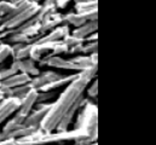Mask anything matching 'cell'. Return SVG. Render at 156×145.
I'll use <instances>...</instances> for the list:
<instances>
[{
  "label": "cell",
  "mask_w": 156,
  "mask_h": 145,
  "mask_svg": "<svg viewBox=\"0 0 156 145\" xmlns=\"http://www.w3.org/2000/svg\"><path fill=\"white\" fill-rule=\"evenodd\" d=\"M70 1H73V0H56V7L57 9H64Z\"/></svg>",
  "instance_id": "18"
},
{
  "label": "cell",
  "mask_w": 156,
  "mask_h": 145,
  "mask_svg": "<svg viewBox=\"0 0 156 145\" xmlns=\"http://www.w3.org/2000/svg\"><path fill=\"white\" fill-rule=\"evenodd\" d=\"M97 48H98L97 41H85V42L81 45L80 53H83V55L96 53V52H97Z\"/></svg>",
  "instance_id": "15"
},
{
  "label": "cell",
  "mask_w": 156,
  "mask_h": 145,
  "mask_svg": "<svg viewBox=\"0 0 156 145\" xmlns=\"http://www.w3.org/2000/svg\"><path fill=\"white\" fill-rule=\"evenodd\" d=\"M97 67L76 72L75 77L66 85V88L57 97L56 102L51 103L45 114L39 128L44 132L66 131L69 128L79 109L85 103V91L88 83L96 77Z\"/></svg>",
  "instance_id": "1"
},
{
  "label": "cell",
  "mask_w": 156,
  "mask_h": 145,
  "mask_svg": "<svg viewBox=\"0 0 156 145\" xmlns=\"http://www.w3.org/2000/svg\"><path fill=\"white\" fill-rule=\"evenodd\" d=\"M4 97H5V96H4V93H2V91L0 90V99H1V98H4Z\"/></svg>",
  "instance_id": "21"
},
{
  "label": "cell",
  "mask_w": 156,
  "mask_h": 145,
  "mask_svg": "<svg viewBox=\"0 0 156 145\" xmlns=\"http://www.w3.org/2000/svg\"><path fill=\"white\" fill-rule=\"evenodd\" d=\"M29 88H30L29 83H26V85H21V86L10 88V96H9V97H16V98H20V99H21V98L28 92Z\"/></svg>",
  "instance_id": "14"
},
{
  "label": "cell",
  "mask_w": 156,
  "mask_h": 145,
  "mask_svg": "<svg viewBox=\"0 0 156 145\" xmlns=\"http://www.w3.org/2000/svg\"><path fill=\"white\" fill-rule=\"evenodd\" d=\"M56 94L52 91H47V92H41L38 91V99H37V104L39 103H47L48 101H51L52 98H55Z\"/></svg>",
  "instance_id": "17"
},
{
  "label": "cell",
  "mask_w": 156,
  "mask_h": 145,
  "mask_svg": "<svg viewBox=\"0 0 156 145\" xmlns=\"http://www.w3.org/2000/svg\"><path fill=\"white\" fill-rule=\"evenodd\" d=\"M97 30H98V22H97V19H94V21H87L83 24L75 27V29L73 32H70V34H73L79 39L85 40L88 35L97 33Z\"/></svg>",
  "instance_id": "10"
},
{
  "label": "cell",
  "mask_w": 156,
  "mask_h": 145,
  "mask_svg": "<svg viewBox=\"0 0 156 145\" xmlns=\"http://www.w3.org/2000/svg\"><path fill=\"white\" fill-rule=\"evenodd\" d=\"M9 57H11V44L0 40V64H2Z\"/></svg>",
  "instance_id": "13"
},
{
  "label": "cell",
  "mask_w": 156,
  "mask_h": 145,
  "mask_svg": "<svg viewBox=\"0 0 156 145\" xmlns=\"http://www.w3.org/2000/svg\"><path fill=\"white\" fill-rule=\"evenodd\" d=\"M21 104V99L16 97H4L0 101V125H2L10 116L17 111Z\"/></svg>",
  "instance_id": "5"
},
{
  "label": "cell",
  "mask_w": 156,
  "mask_h": 145,
  "mask_svg": "<svg viewBox=\"0 0 156 145\" xmlns=\"http://www.w3.org/2000/svg\"><path fill=\"white\" fill-rule=\"evenodd\" d=\"M0 145H17L16 138H7L4 140H0Z\"/></svg>",
  "instance_id": "19"
},
{
  "label": "cell",
  "mask_w": 156,
  "mask_h": 145,
  "mask_svg": "<svg viewBox=\"0 0 156 145\" xmlns=\"http://www.w3.org/2000/svg\"><path fill=\"white\" fill-rule=\"evenodd\" d=\"M32 80V76L24 72H15L10 76H7L6 79H4L2 81H0V86L1 87H7V88H13L21 85H26L29 83Z\"/></svg>",
  "instance_id": "8"
},
{
  "label": "cell",
  "mask_w": 156,
  "mask_h": 145,
  "mask_svg": "<svg viewBox=\"0 0 156 145\" xmlns=\"http://www.w3.org/2000/svg\"><path fill=\"white\" fill-rule=\"evenodd\" d=\"M9 1H12V2H16L17 0H9Z\"/></svg>",
  "instance_id": "22"
},
{
  "label": "cell",
  "mask_w": 156,
  "mask_h": 145,
  "mask_svg": "<svg viewBox=\"0 0 156 145\" xmlns=\"http://www.w3.org/2000/svg\"><path fill=\"white\" fill-rule=\"evenodd\" d=\"M40 4L33 0H17L15 10L1 19V24L7 30H13L33 18L39 11Z\"/></svg>",
  "instance_id": "3"
},
{
  "label": "cell",
  "mask_w": 156,
  "mask_h": 145,
  "mask_svg": "<svg viewBox=\"0 0 156 145\" xmlns=\"http://www.w3.org/2000/svg\"><path fill=\"white\" fill-rule=\"evenodd\" d=\"M90 145H98L97 143H93V144H90Z\"/></svg>",
  "instance_id": "23"
},
{
  "label": "cell",
  "mask_w": 156,
  "mask_h": 145,
  "mask_svg": "<svg viewBox=\"0 0 156 145\" xmlns=\"http://www.w3.org/2000/svg\"><path fill=\"white\" fill-rule=\"evenodd\" d=\"M39 67H51L62 70H75L81 72L91 67H97V53L91 55H76L72 58H63L59 55L56 56H45L40 59Z\"/></svg>",
  "instance_id": "2"
},
{
  "label": "cell",
  "mask_w": 156,
  "mask_h": 145,
  "mask_svg": "<svg viewBox=\"0 0 156 145\" xmlns=\"http://www.w3.org/2000/svg\"><path fill=\"white\" fill-rule=\"evenodd\" d=\"M37 99H38V90L30 87L28 92L21 98V104H20L18 111L24 115H28L29 111L37 104Z\"/></svg>",
  "instance_id": "9"
},
{
  "label": "cell",
  "mask_w": 156,
  "mask_h": 145,
  "mask_svg": "<svg viewBox=\"0 0 156 145\" xmlns=\"http://www.w3.org/2000/svg\"><path fill=\"white\" fill-rule=\"evenodd\" d=\"M87 17L85 16V13L78 12V11H69L66 15H63V22L72 24L74 27H79L81 24H83L85 22H87Z\"/></svg>",
  "instance_id": "11"
},
{
  "label": "cell",
  "mask_w": 156,
  "mask_h": 145,
  "mask_svg": "<svg viewBox=\"0 0 156 145\" xmlns=\"http://www.w3.org/2000/svg\"><path fill=\"white\" fill-rule=\"evenodd\" d=\"M11 67H12L16 72L28 74V75H30L32 77L35 76V75H38L40 72L39 67L37 65V62L33 61V59L29 58V57L22 58V59H13Z\"/></svg>",
  "instance_id": "6"
},
{
  "label": "cell",
  "mask_w": 156,
  "mask_h": 145,
  "mask_svg": "<svg viewBox=\"0 0 156 145\" xmlns=\"http://www.w3.org/2000/svg\"><path fill=\"white\" fill-rule=\"evenodd\" d=\"M50 105H51V103H39L35 108H33L29 111V114L24 118L23 125L27 127H39L40 122L42 121Z\"/></svg>",
  "instance_id": "4"
},
{
  "label": "cell",
  "mask_w": 156,
  "mask_h": 145,
  "mask_svg": "<svg viewBox=\"0 0 156 145\" xmlns=\"http://www.w3.org/2000/svg\"><path fill=\"white\" fill-rule=\"evenodd\" d=\"M92 83L90 85L88 83V86L86 87V91H85V93L87 94V97H88V99H96L97 98V96H98V81H97V79L93 81H91Z\"/></svg>",
  "instance_id": "16"
},
{
  "label": "cell",
  "mask_w": 156,
  "mask_h": 145,
  "mask_svg": "<svg viewBox=\"0 0 156 145\" xmlns=\"http://www.w3.org/2000/svg\"><path fill=\"white\" fill-rule=\"evenodd\" d=\"M10 33H11V30H7V29H5V28H4V26L0 23V40L5 39V37L9 35Z\"/></svg>",
  "instance_id": "20"
},
{
  "label": "cell",
  "mask_w": 156,
  "mask_h": 145,
  "mask_svg": "<svg viewBox=\"0 0 156 145\" xmlns=\"http://www.w3.org/2000/svg\"><path fill=\"white\" fill-rule=\"evenodd\" d=\"M64 74H61V72H57L55 70H46V72H40L38 75L33 76L30 82H29V86L33 87V88H37L39 90L40 87H42L44 85L48 83V82H52L59 77H62Z\"/></svg>",
  "instance_id": "7"
},
{
  "label": "cell",
  "mask_w": 156,
  "mask_h": 145,
  "mask_svg": "<svg viewBox=\"0 0 156 145\" xmlns=\"http://www.w3.org/2000/svg\"><path fill=\"white\" fill-rule=\"evenodd\" d=\"M16 7V2L9 1V0H0V22L4 17H6L9 13H11Z\"/></svg>",
  "instance_id": "12"
}]
</instances>
